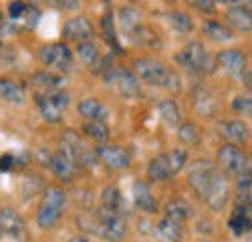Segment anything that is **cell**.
<instances>
[{"label": "cell", "mask_w": 252, "mask_h": 242, "mask_svg": "<svg viewBox=\"0 0 252 242\" xmlns=\"http://www.w3.org/2000/svg\"><path fill=\"white\" fill-rule=\"evenodd\" d=\"M49 167H51L53 175L63 182H70L74 177H76V171H78V167H76V165H74V163L61 151H57L51 155V159H49Z\"/></svg>", "instance_id": "20"}, {"label": "cell", "mask_w": 252, "mask_h": 242, "mask_svg": "<svg viewBox=\"0 0 252 242\" xmlns=\"http://www.w3.org/2000/svg\"><path fill=\"white\" fill-rule=\"evenodd\" d=\"M175 60L194 74H212L218 66L216 59L206 51L200 41H190L189 45H185L175 57Z\"/></svg>", "instance_id": "4"}, {"label": "cell", "mask_w": 252, "mask_h": 242, "mask_svg": "<svg viewBox=\"0 0 252 242\" xmlns=\"http://www.w3.org/2000/svg\"><path fill=\"white\" fill-rule=\"evenodd\" d=\"M189 184L194 194L210 208L220 212L229 200V182L220 169L208 161L198 159L189 167Z\"/></svg>", "instance_id": "1"}, {"label": "cell", "mask_w": 252, "mask_h": 242, "mask_svg": "<svg viewBox=\"0 0 252 242\" xmlns=\"http://www.w3.org/2000/svg\"><path fill=\"white\" fill-rule=\"evenodd\" d=\"M68 242H92L88 237H84V235H80V237H74V239H70Z\"/></svg>", "instance_id": "40"}, {"label": "cell", "mask_w": 252, "mask_h": 242, "mask_svg": "<svg viewBox=\"0 0 252 242\" xmlns=\"http://www.w3.org/2000/svg\"><path fill=\"white\" fill-rule=\"evenodd\" d=\"M76 55H78V59L84 62L86 66H95V62L99 59V51H97V47H95L92 41H88V43H80L78 47H76Z\"/></svg>", "instance_id": "35"}, {"label": "cell", "mask_w": 252, "mask_h": 242, "mask_svg": "<svg viewBox=\"0 0 252 242\" xmlns=\"http://www.w3.org/2000/svg\"><path fill=\"white\" fill-rule=\"evenodd\" d=\"M233 109L245 117L252 119V95H239L233 101Z\"/></svg>", "instance_id": "37"}, {"label": "cell", "mask_w": 252, "mask_h": 242, "mask_svg": "<svg viewBox=\"0 0 252 242\" xmlns=\"http://www.w3.org/2000/svg\"><path fill=\"white\" fill-rule=\"evenodd\" d=\"M165 217L177 221V223H183L190 217V206L187 200L183 198H173L167 206H165Z\"/></svg>", "instance_id": "29"}, {"label": "cell", "mask_w": 252, "mask_h": 242, "mask_svg": "<svg viewBox=\"0 0 252 242\" xmlns=\"http://www.w3.org/2000/svg\"><path fill=\"white\" fill-rule=\"evenodd\" d=\"M158 111H159L161 121L165 122L169 128H179L181 111H179V105H177L173 99H163L158 105Z\"/></svg>", "instance_id": "27"}, {"label": "cell", "mask_w": 252, "mask_h": 242, "mask_svg": "<svg viewBox=\"0 0 252 242\" xmlns=\"http://www.w3.org/2000/svg\"><path fill=\"white\" fill-rule=\"evenodd\" d=\"M63 37L66 41H76L80 43H88L94 37V26L86 16H76L66 20L63 26Z\"/></svg>", "instance_id": "14"}, {"label": "cell", "mask_w": 252, "mask_h": 242, "mask_svg": "<svg viewBox=\"0 0 252 242\" xmlns=\"http://www.w3.org/2000/svg\"><path fill=\"white\" fill-rule=\"evenodd\" d=\"M90 233H95L99 239L107 242H121L126 237V221L125 215L119 213H105L99 212L95 213L92 227L88 229Z\"/></svg>", "instance_id": "7"}, {"label": "cell", "mask_w": 252, "mask_h": 242, "mask_svg": "<svg viewBox=\"0 0 252 242\" xmlns=\"http://www.w3.org/2000/svg\"><path fill=\"white\" fill-rule=\"evenodd\" d=\"M39 60L45 66L59 70V72H70L74 55L66 43H47L39 49Z\"/></svg>", "instance_id": "11"}, {"label": "cell", "mask_w": 252, "mask_h": 242, "mask_svg": "<svg viewBox=\"0 0 252 242\" xmlns=\"http://www.w3.org/2000/svg\"><path fill=\"white\" fill-rule=\"evenodd\" d=\"M0 99L10 105H24L26 86L14 78H0Z\"/></svg>", "instance_id": "17"}, {"label": "cell", "mask_w": 252, "mask_h": 242, "mask_svg": "<svg viewBox=\"0 0 252 242\" xmlns=\"http://www.w3.org/2000/svg\"><path fill=\"white\" fill-rule=\"evenodd\" d=\"M187 159L189 155L185 150H171L169 153L156 155L148 165V177L156 182L169 181L183 171V167L187 165Z\"/></svg>", "instance_id": "5"}, {"label": "cell", "mask_w": 252, "mask_h": 242, "mask_svg": "<svg viewBox=\"0 0 252 242\" xmlns=\"http://www.w3.org/2000/svg\"><path fill=\"white\" fill-rule=\"evenodd\" d=\"M134 70L140 82L154 86V88H163L167 91H179L181 90V80L177 76L175 70L167 68L163 62L156 60V59H136L134 60Z\"/></svg>", "instance_id": "2"}, {"label": "cell", "mask_w": 252, "mask_h": 242, "mask_svg": "<svg viewBox=\"0 0 252 242\" xmlns=\"http://www.w3.org/2000/svg\"><path fill=\"white\" fill-rule=\"evenodd\" d=\"M78 113L86 119V122H105L109 117V111L107 107L97 101L94 97H88V99H82L78 103Z\"/></svg>", "instance_id": "22"}, {"label": "cell", "mask_w": 252, "mask_h": 242, "mask_svg": "<svg viewBox=\"0 0 252 242\" xmlns=\"http://www.w3.org/2000/svg\"><path fill=\"white\" fill-rule=\"evenodd\" d=\"M0 233L4 237H10L14 241H26V221L14 208H2L0 210Z\"/></svg>", "instance_id": "12"}, {"label": "cell", "mask_w": 252, "mask_h": 242, "mask_svg": "<svg viewBox=\"0 0 252 242\" xmlns=\"http://www.w3.org/2000/svg\"><path fill=\"white\" fill-rule=\"evenodd\" d=\"M32 82L35 86L43 88L45 91H53L61 88L63 78H61V76H55V74H51V72H35L32 76Z\"/></svg>", "instance_id": "34"}, {"label": "cell", "mask_w": 252, "mask_h": 242, "mask_svg": "<svg viewBox=\"0 0 252 242\" xmlns=\"http://www.w3.org/2000/svg\"><path fill=\"white\" fill-rule=\"evenodd\" d=\"M64 208H66V192L61 186H49L37 210V225L41 229H53L61 221Z\"/></svg>", "instance_id": "3"}, {"label": "cell", "mask_w": 252, "mask_h": 242, "mask_svg": "<svg viewBox=\"0 0 252 242\" xmlns=\"http://www.w3.org/2000/svg\"><path fill=\"white\" fill-rule=\"evenodd\" d=\"M177 136H179L181 144H185V146H198V144H200V130H198V126L192 124V122H183V124H179Z\"/></svg>", "instance_id": "33"}, {"label": "cell", "mask_w": 252, "mask_h": 242, "mask_svg": "<svg viewBox=\"0 0 252 242\" xmlns=\"http://www.w3.org/2000/svg\"><path fill=\"white\" fill-rule=\"evenodd\" d=\"M237 204L252 206V171L249 169L237 179Z\"/></svg>", "instance_id": "30"}, {"label": "cell", "mask_w": 252, "mask_h": 242, "mask_svg": "<svg viewBox=\"0 0 252 242\" xmlns=\"http://www.w3.org/2000/svg\"><path fill=\"white\" fill-rule=\"evenodd\" d=\"M26 2H12L10 6H8V18L12 20V22H18L22 16H24V12H26Z\"/></svg>", "instance_id": "38"}, {"label": "cell", "mask_w": 252, "mask_h": 242, "mask_svg": "<svg viewBox=\"0 0 252 242\" xmlns=\"http://www.w3.org/2000/svg\"><path fill=\"white\" fill-rule=\"evenodd\" d=\"M35 105L39 107V113L49 124H59L63 121L64 111L70 105V95L64 90L43 91L35 95Z\"/></svg>", "instance_id": "6"}, {"label": "cell", "mask_w": 252, "mask_h": 242, "mask_svg": "<svg viewBox=\"0 0 252 242\" xmlns=\"http://www.w3.org/2000/svg\"><path fill=\"white\" fill-rule=\"evenodd\" d=\"M202 31H204V35H206L208 39L218 41V43H227V41H231V39H233L231 30H229V28H225V26L220 24V22H216V20H208V22H204Z\"/></svg>", "instance_id": "28"}, {"label": "cell", "mask_w": 252, "mask_h": 242, "mask_svg": "<svg viewBox=\"0 0 252 242\" xmlns=\"http://www.w3.org/2000/svg\"><path fill=\"white\" fill-rule=\"evenodd\" d=\"M61 153H64L76 167H90L97 157L74 130H66L61 136Z\"/></svg>", "instance_id": "9"}, {"label": "cell", "mask_w": 252, "mask_h": 242, "mask_svg": "<svg viewBox=\"0 0 252 242\" xmlns=\"http://www.w3.org/2000/svg\"><path fill=\"white\" fill-rule=\"evenodd\" d=\"M95 155H97V159H99L103 165H107V167L113 169V171L128 169L130 163H132L130 153L126 151L125 148H121V146H109V144L97 146Z\"/></svg>", "instance_id": "13"}, {"label": "cell", "mask_w": 252, "mask_h": 242, "mask_svg": "<svg viewBox=\"0 0 252 242\" xmlns=\"http://www.w3.org/2000/svg\"><path fill=\"white\" fill-rule=\"evenodd\" d=\"M4 24V14H2V10H0V26Z\"/></svg>", "instance_id": "41"}, {"label": "cell", "mask_w": 252, "mask_h": 242, "mask_svg": "<svg viewBox=\"0 0 252 242\" xmlns=\"http://www.w3.org/2000/svg\"><path fill=\"white\" fill-rule=\"evenodd\" d=\"M169 22H171V26L175 30L181 31V33H190V31L194 30L192 18H190L189 14H185V12H171L169 14Z\"/></svg>", "instance_id": "36"}, {"label": "cell", "mask_w": 252, "mask_h": 242, "mask_svg": "<svg viewBox=\"0 0 252 242\" xmlns=\"http://www.w3.org/2000/svg\"><path fill=\"white\" fill-rule=\"evenodd\" d=\"M119 22H121V30L126 37H130L134 41V37L138 35V31L142 30V12L134 6H125L119 12Z\"/></svg>", "instance_id": "18"}, {"label": "cell", "mask_w": 252, "mask_h": 242, "mask_svg": "<svg viewBox=\"0 0 252 242\" xmlns=\"http://www.w3.org/2000/svg\"><path fill=\"white\" fill-rule=\"evenodd\" d=\"M82 128H84V134L88 138L95 140L99 146H103V144L109 142V128H107L105 122H84Z\"/></svg>", "instance_id": "32"}, {"label": "cell", "mask_w": 252, "mask_h": 242, "mask_svg": "<svg viewBox=\"0 0 252 242\" xmlns=\"http://www.w3.org/2000/svg\"><path fill=\"white\" fill-rule=\"evenodd\" d=\"M156 239L158 242H179L181 241V223L163 217L156 227Z\"/></svg>", "instance_id": "26"}, {"label": "cell", "mask_w": 252, "mask_h": 242, "mask_svg": "<svg viewBox=\"0 0 252 242\" xmlns=\"http://www.w3.org/2000/svg\"><path fill=\"white\" fill-rule=\"evenodd\" d=\"M103 80L111 90H115L119 95H123L126 99H132V97L140 95V80H138V76L132 70L125 68V66L111 64L103 72Z\"/></svg>", "instance_id": "8"}, {"label": "cell", "mask_w": 252, "mask_h": 242, "mask_svg": "<svg viewBox=\"0 0 252 242\" xmlns=\"http://www.w3.org/2000/svg\"><path fill=\"white\" fill-rule=\"evenodd\" d=\"M123 194L117 186H107L103 188L101 192V206H99V212H105V213H119L123 215Z\"/></svg>", "instance_id": "24"}, {"label": "cell", "mask_w": 252, "mask_h": 242, "mask_svg": "<svg viewBox=\"0 0 252 242\" xmlns=\"http://www.w3.org/2000/svg\"><path fill=\"white\" fill-rule=\"evenodd\" d=\"M101 30H103V39H105L113 49H117V53H121L123 49L119 47L117 28H115V20H113V14H111V12L103 14V18H101Z\"/></svg>", "instance_id": "31"}, {"label": "cell", "mask_w": 252, "mask_h": 242, "mask_svg": "<svg viewBox=\"0 0 252 242\" xmlns=\"http://www.w3.org/2000/svg\"><path fill=\"white\" fill-rule=\"evenodd\" d=\"M192 105L196 109V113H200L202 117H210L216 109V99H214V93L204 88V86H198L192 91Z\"/></svg>", "instance_id": "23"}, {"label": "cell", "mask_w": 252, "mask_h": 242, "mask_svg": "<svg viewBox=\"0 0 252 242\" xmlns=\"http://www.w3.org/2000/svg\"><path fill=\"white\" fill-rule=\"evenodd\" d=\"M247 82H249V88H251V90H252V80H251V78H249Z\"/></svg>", "instance_id": "42"}, {"label": "cell", "mask_w": 252, "mask_h": 242, "mask_svg": "<svg viewBox=\"0 0 252 242\" xmlns=\"http://www.w3.org/2000/svg\"><path fill=\"white\" fill-rule=\"evenodd\" d=\"M229 227L235 235L243 237V235H249L252 231V206L247 204H237L235 213L229 221Z\"/></svg>", "instance_id": "21"}, {"label": "cell", "mask_w": 252, "mask_h": 242, "mask_svg": "<svg viewBox=\"0 0 252 242\" xmlns=\"http://www.w3.org/2000/svg\"><path fill=\"white\" fill-rule=\"evenodd\" d=\"M218 130L227 142H245L249 138V128L243 121H221Z\"/></svg>", "instance_id": "25"}, {"label": "cell", "mask_w": 252, "mask_h": 242, "mask_svg": "<svg viewBox=\"0 0 252 242\" xmlns=\"http://www.w3.org/2000/svg\"><path fill=\"white\" fill-rule=\"evenodd\" d=\"M218 66H221L231 76H243L247 72V57L239 49H225L216 57Z\"/></svg>", "instance_id": "15"}, {"label": "cell", "mask_w": 252, "mask_h": 242, "mask_svg": "<svg viewBox=\"0 0 252 242\" xmlns=\"http://www.w3.org/2000/svg\"><path fill=\"white\" fill-rule=\"evenodd\" d=\"M227 24L233 30L241 33H251L252 31V10L247 6H231L225 14Z\"/></svg>", "instance_id": "19"}, {"label": "cell", "mask_w": 252, "mask_h": 242, "mask_svg": "<svg viewBox=\"0 0 252 242\" xmlns=\"http://www.w3.org/2000/svg\"><path fill=\"white\" fill-rule=\"evenodd\" d=\"M218 163H220V169L223 175H229V177H235V179H239L243 173H247L251 169L249 167V157L245 155L243 150H239L233 144H225L218 151Z\"/></svg>", "instance_id": "10"}, {"label": "cell", "mask_w": 252, "mask_h": 242, "mask_svg": "<svg viewBox=\"0 0 252 242\" xmlns=\"http://www.w3.org/2000/svg\"><path fill=\"white\" fill-rule=\"evenodd\" d=\"M196 10H202V12H214L216 10V4L210 2V0H196V2H190Z\"/></svg>", "instance_id": "39"}, {"label": "cell", "mask_w": 252, "mask_h": 242, "mask_svg": "<svg viewBox=\"0 0 252 242\" xmlns=\"http://www.w3.org/2000/svg\"><path fill=\"white\" fill-rule=\"evenodd\" d=\"M132 198H134V206L138 210L146 213H156L159 210V204L156 200V196L152 194L150 186L146 182L142 181H136L134 186H132Z\"/></svg>", "instance_id": "16"}]
</instances>
